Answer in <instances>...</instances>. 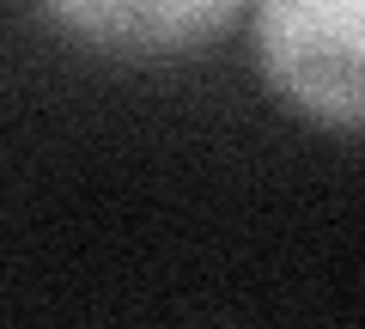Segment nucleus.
I'll return each instance as SVG.
<instances>
[{
	"label": "nucleus",
	"instance_id": "1",
	"mask_svg": "<svg viewBox=\"0 0 365 329\" xmlns=\"http://www.w3.org/2000/svg\"><path fill=\"white\" fill-rule=\"evenodd\" d=\"M250 43L292 116L365 134V0H250Z\"/></svg>",
	"mask_w": 365,
	"mask_h": 329
},
{
	"label": "nucleus",
	"instance_id": "2",
	"mask_svg": "<svg viewBox=\"0 0 365 329\" xmlns=\"http://www.w3.org/2000/svg\"><path fill=\"white\" fill-rule=\"evenodd\" d=\"M37 13L110 55H177L213 43L244 0H37Z\"/></svg>",
	"mask_w": 365,
	"mask_h": 329
}]
</instances>
